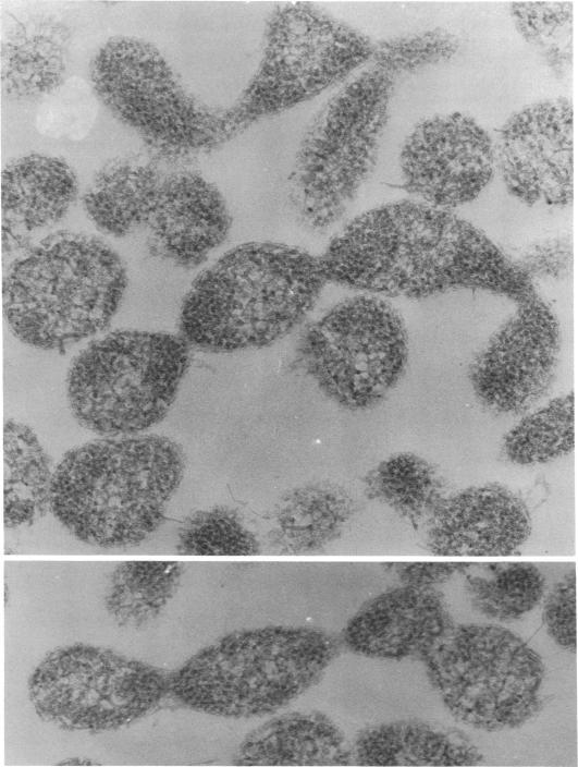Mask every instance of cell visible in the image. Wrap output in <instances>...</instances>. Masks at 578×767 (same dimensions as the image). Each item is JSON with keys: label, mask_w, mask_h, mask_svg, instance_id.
<instances>
[{"label": "cell", "mask_w": 578, "mask_h": 767, "mask_svg": "<svg viewBox=\"0 0 578 767\" xmlns=\"http://www.w3.org/2000/svg\"><path fill=\"white\" fill-rule=\"evenodd\" d=\"M319 260L327 281L388 296L477 289L518 303L537 297L530 276L487 235L425 203L398 202L358 216Z\"/></svg>", "instance_id": "1"}, {"label": "cell", "mask_w": 578, "mask_h": 767, "mask_svg": "<svg viewBox=\"0 0 578 767\" xmlns=\"http://www.w3.org/2000/svg\"><path fill=\"white\" fill-rule=\"evenodd\" d=\"M325 282L319 257L298 247L238 245L193 282L181 306V336L217 353L270 345L306 318Z\"/></svg>", "instance_id": "2"}, {"label": "cell", "mask_w": 578, "mask_h": 767, "mask_svg": "<svg viewBox=\"0 0 578 767\" xmlns=\"http://www.w3.org/2000/svg\"><path fill=\"white\" fill-rule=\"evenodd\" d=\"M184 471L183 450L168 437L96 440L62 458L52 477L50 509L88 544H135L160 525Z\"/></svg>", "instance_id": "3"}, {"label": "cell", "mask_w": 578, "mask_h": 767, "mask_svg": "<svg viewBox=\"0 0 578 767\" xmlns=\"http://www.w3.org/2000/svg\"><path fill=\"white\" fill-rule=\"evenodd\" d=\"M127 276L121 257L83 233H53L10 265L2 284L4 318L22 342L63 350L103 330Z\"/></svg>", "instance_id": "4"}, {"label": "cell", "mask_w": 578, "mask_h": 767, "mask_svg": "<svg viewBox=\"0 0 578 767\" xmlns=\"http://www.w3.org/2000/svg\"><path fill=\"white\" fill-rule=\"evenodd\" d=\"M340 642L316 629L267 626L231 633L170 678L183 704L226 717H256L286 706L323 675Z\"/></svg>", "instance_id": "5"}, {"label": "cell", "mask_w": 578, "mask_h": 767, "mask_svg": "<svg viewBox=\"0 0 578 767\" xmlns=\"http://www.w3.org/2000/svg\"><path fill=\"white\" fill-rule=\"evenodd\" d=\"M180 334L119 330L88 344L66 380L71 411L85 428L131 436L159 423L173 404L190 363Z\"/></svg>", "instance_id": "6"}, {"label": "cell", "mask_w": 578, "mask_h": 767, "mask_svg": "<svg viewBox=\"0 0 578 767\" xmlns=\"http://www.w3.org/2000/svg\"><path fill=\"white\" fill-rule=\"evenodd\" d=\"M419 656L447 709L470 727L516 728L541 707L543 661L502 626L453 624Z\"/></svg>", "instance_id": "7"}, {"label": "cell", "mask_w": 578, "mask_h": 767, "mask_svg": "<svg viewBox=\"0 0 578 767\" xmlns=\"http://www.w3.org/2000/svg\"><path fill=\"white\" fill-rule=\"evenodd\" d=\"M391 75L364 72L332 97L300 144L291 183L299 220L323 230L347 210L370 174L386 123Z\"/></svg>", "instance_id": "8"}, {"label": "cell", "mask_w": 578, "mask_h": 767, "mask_svg": "<svg viewBox=\"0 0 578 767\" xmlns=\"http://www.w3.org/2000/svg\"><path fill=\"white\" fill-rule=\"evenodd\" d=\"M299 361L337 405L360 411L380 403L403 377L408 337L401 315L385 301L347 299L303 333Z\"/></svg>", "instance_id": "9"}, {"label": "cell", "mask_w": 578, "mask_h": 767, "mask_svg": "<svg viewBox=\"0 0 578 767\" xmlns=\"http://www.w3.org/2000/svg\"><path fill=\"white\" fill-rule=\"evenodd\" d=\"M90 76L114 117L165 154L185 156L229 136L225 112L187 95L160 51L143 39H109L94 58Z\"/></svg>", "instance_id": "10"}, {"label": "cell", "mask_w": 578, "mask_h": 767, "mask_svg": "<svg viewBox=\"0 0 578 767\" xmlns=\"http://www.w3.org/2000/svg\"><path fill=\"white\" fill-rule=\"evenodd\" d=\"M373 48L359 32L307 4L281 8L269 23L253 82L226 112L232 133L317 96L372 57Z\"/></svg>", "instance_id": "11"}, {"label": "cell", "mask_w": 578, "mask_h": 767, "mask_svg": "<svg viewBox=\"0 0 578 767\" xmlns=\"http://www.w3.org/2000/svg\"><path fill=\"white\" fill-rule=\"evenodd\" d=\"M170 690V678L89 646L51 654L36 669L30 696L47 719L74 729H108L134 720Z\"/></svg>", "instance_id": "12"}, {"label": "cell", "mask_w": 578, "mask_h": 767, "mask_svg": "<svg viewBox=\"0 0 578 767\" xmlns=\"http://www.w3.org/2000/svg\"><path fill=\"white\" fill-rule=\"evenodd\" d=\"M559 350V326L549 306L538 297L519 303L470 365L475 395L495 413L529 410L551 387Z\"/></svg>", "instance_id": "13"}, {"label": "cell", "mask_w": 578, "mask_h": 767, "mask_svg": "<svg viewBox=\"0 0 578 767\" xmlns=\"http://www.w3.org/2000/svg\"><path fill=\"white\" fill-rule=\"evenodd\" d=\"M495 148L485 130L462 113L419 123L401 153L405 190L446 209L475 199L490 182Z\"/></svg>", "instance_id": "14"}, {"label": "cell", "mask_w": 578, "mask_h": 767, "mask_svg": "<svg viewBox=\"0 0 578 767\" xmlns=\"http://www.w3.org/2000/svg\"><path fill=\"white\" fill-rule=\"evenodd\" d=\"M495 157L512 195L528 205L563 206L574 196V114L570 101L531 105L501 127Z\"/></svg>", "instance_id": "15"}, {"label": "cell", "mask_w": 578, "mask_h": 767, "mask_svg": "<svg viewBox=\"0 0 578 767\" xmlns=\"http://www.w3.org/2000/svg\"><path fill=\"white\" fill-rule=\"evenodd\" d=\"M145 226L153 255L192 269L223 243L231 217L220 191L184 170L161 175Z\"/></svg>", "instance_id": "16"}, {"label": "cell", "mask_w": 578, "mask_h": 767, "mask_svg": "<svg viewBox=\"0 0 578 767\" xmlns=\"http://www.w3.org/2000/svg\"><path fill=\"white\" fill-rule=\"evenodd\" d=\"M426 522L427 546L442 556L511 555L531 532L526 503L499 484L444 497Z\"/></svg>", "instance_id": "17"}, {"label": "cell", "mask_w": 578, "mask_h": 767, "mask_svg": "<svg viewBox=\"0 0 578 767\" xmlns=\"http://www.w3.org/2000/svg\"><path fill=\"white\" fill-rule=\"evenodd\" d=\"M453 624L440 592L403 584L365 604L347 623L343 642L367 657L403 659L420 655Z\"/></svg>", "instance_id": "18"}, {"label": "cell", "mask_w": 578, "mask_h": 767, "mask_svg": "<svg viewBox=\"0 0 578 767\" xmlns=\"http://www.w3.org/2000/svg\"><path fill=\"white\" fill-rule=\"evenodd\" d=\"M77 196V180L62 159L32 154L11 161L1 176L2 245L61 220Z\"/></svg>", "instance_id": "19"}, {"label": "cell", "mask_w": 578, "mask_h": 767, "mask_svg": "<svg viewBox=\"0 0 578 767\" xmlns=\"http://www.w3.org/2000/svg\"><path fill=\"white\" fill-rule=\"evenodd\" d=\"M236 764L260 766H333L354 760L339 727L317 711L288 713L253 730L241 743Z\"/></svg>", "instance_id": "20"}, {"label": "cell", "mask_w": 578, "mask_h": 767, "mask_svg": "<svg viewBox=\"0 0 578 767\" xmlns=\"http://www.w3.org/2000/svg\"><path fill=\"white\" fill-rule=\"evenodd\" d=\"M353 756L367 766H470L482 760L460 731L413 720L362 730L353 743Z\"/></svg>", "instance_id": "21"}, {"label": "cell", "mask_w": 578, "mask_h": 767, "mask_svg": "<svg viewBox=\"0 0 578 767\" xmlns=\"http://www.w3.org/2000/svg\"><path fill=\"white\" fill-rule=\"evenodd\" d=\"M354 511L353 498L337 484L317 482L296 487L273 509L270 546L290 555L319 551L340 537Z\"/></svg>", "instance_id": "22"}, {"label": "cell", "mask_w": 578, "mask_h": 767, "mask_svg": "<svg viewBox=\"0 0 578 767\" xmlns=\"http://www.w3.org/2000/svg\"><path fill=\"white\" fill-rule=\"evenodd\" d=\"M67 33L47 21L21 24L1 48V82L11 98L33 99L49 94L66 69Z\"/></svg>", "instance_id": "23"}, {"label": "cell", "mask_w": 578, "mask_h": 767, "mask_svg": "<svg viewBox=\"0 0 578 767\" xmlns=\"http://www.w3.org/2000/svg\"><path fill=\"white\" fill-rule=\"evenodd\" d=\"M161 175L150 166L116 159L86 190L83 204L103 234L123 238L145 226Z\"/></svg>", "instance_id": "24"}, {"label": "cell", "mask_w": 578, "mask_h": 767, "mask_svg": "<svg viewBox=\"0 0 578 767\" xmlns=\"http://www.w3.org/2000/svg\"><path fill=\"white\" fill-rule=\"evenodd\" d=\"M53 474L35 433L10 419L3 427V519L9 527L34 522L50 508Z\"/></svg>", "instance_id": "25"}, {"label": "cell", "mask_w": 578, "mask_h": 767, "mask_svg": "<svg viewBox=\"0 0 578 767\" xmlns=\"http://www.w3.org/2000/svg\"><path fill=\"white\" fill-rule=\"evenodd\" d=\"M365 489L369 498L414 525L427 521L445 497L436 468L411 452L394 453L381 461L365 477Z\"/></svg>", "instance_id": "26"}, {"label": "cell", "mask_w": 578, "mask_h": 767, "mask_svg": "<svg viewBox=\"0 0 578 767\" xmlns=\"http://www.w3.org/2000/svg\"><path fill=\"white\" fill-rule=\"evenodd\" d=\"M575 448L574 393L556 398L524 417L505 436V458L520 466L548 463Z\"/></svg>", "instance_id": "27"}, {"label": "cell", "mask_w": 578, "mask_h": 767, "mask_svg": "<svg viewBox=\"0 0 578 767\" xmlns=\"http://www.w3.org/2000/svg\"><path fill=\"white\" fill-rule=\"evenodd\" d=\"M545 581L531 563L491 564L481 574L466 577V592L472 607L488 618L516 620L540 602Z\"/></svg>", "instance_id": "28"}, {"label": "cell", "mask_w": 578, "mask_h": 767, "mask_svg": "<svg viewBox=\"0 0 578 767\" xmlns=\"http://www.w3.org/2000/svg\"><path fill=\"white\" fill-rule=\"evenodd\" d=\"M177 562L134 561L120 564L111 577L107 604L114 617L126 624H139L155 617L180 583Z\"/></svg>", "instance_id": "29"}, {"label": "cell", "mask_w": 578, "mask_h": 767, "mask_svg": "<svg viewBox=\"0 0 578 767\" xmlns=\"http://www.w3.org/2000/svg\"><path fill=\"white\" fill-rule=\"evenodd\" d=\"M177 550L195 556H250L260 543L239 515L226 507L192 514L179 531Z\"/></svg>", "instance_id": "30"}, {"label": "cell", "mask_w": 578, "mask_h": 767, "mask_svg": "<svg viewBox=\"0 0 578 767\" xmlns=\"http://www.w3.org/2000/svg\"><path fill=\"white\" fill-rule=\"evenodd\" d=\"M511 13L525 39L538 47L546 60L559 68L570 54L573 8L569 2L513 3Z\"/></svg>", "instance_id": "31"}, {"label": "cell", "mask_w": 578, "mask_h": 767, "mask_svg": "<svg viewBox=\"0 0 578 767\" xmlns=\"http://www.w3.org/2000/svg\"><path fill=\"white\" fill-rule=\"evenodd\" d=\"M458 38L441 28L386 40L373 48L379 70L390 75L411 72L450 60L458 50Z\"/></svg>", "instance_id": "32"}, {"label": "cell", "mask_w": 578, "mask_h": 767, "mask_svg": "<svg viewBox=\"0 0 578 767\" xmlns=\"http://www.w3.org/2000/svg\"><path fill=\"white\" fill-rule=\"evenodd\" d=\"M544 621L551 637L563 648H576V575L568 573L546 598Z\"/></svg>", "instance_id": "33"}, {"label": "cell", "mask_w": 578, "mask_h": 767, "mask_svg": "<svg viewBox=\"0 0 578 767\" xmlns=\"http://www.w3.org/2000/svg\"><path fill=\"white\" fill-rule=\"evenodd\" d=\"M471 567L464 562H404L394 564L402 584L433 587Z\"/></svg>", "instance_id": "34"}, {"label": "cell", "mask_w": 578, "mask_h": 767, "mask_svg": "<svg viewBox=\"0 0 578 767\" xmlns=\"http://www.w3.org/2000/svg\"><path fill=\"white\" fill-rule=\"evenodd\" d=\"M571 257V247L566 240H550L533 246L526 255V272L558 275L565 270Z\"/></svg>", "instance_id": "35"}]
</instances>
